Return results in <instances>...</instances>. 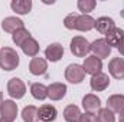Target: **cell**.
I'll use <instances>...</instances> for the list:
<instances>
[{
    "instance_id": "obj_24",
    "label": "cell",
    "mask_w": 124,
    "mask_h": 122,
    "mask_svg": "<svg viewBox=\"0 0 124 122\" xmlns=\"http://www.w3.org/2000/svg\"><path fill=\"white\" fill-rule=\"evenodd\" d=\"M22 119L23 122H38L39 116H38V108L33 105H28L23 108L22 111Z\"/></svg>"
},
{
    "instance_id": "obj_4",
    "label": "cell",
    "mask_w": 124,
    "mask_h": 122,
    "mask_svg": "<svg viewBox=\"0 0 124 122\" xmlns=\"http://www.w3.org/2000/svg\"><path fill=\"white\" fill-rule=\"evenodd\" d=\"M7 93L13 99H22L26 93V85L19 78H12L7 82Z\"/></svg>"
},
{
    "instance_id": "obj_27",
    "label": "cell",
    "mask_w": 124,
    "mask_h": 122,
    "mask_svg": "<svg viewBox=\"0 0 124 122\" xmlns=\"http://www.w3.org/2000/svg\"><path fill=\"white\" fill-rule=\"evenodd\" d=\"M79 12H82V14H88L90 12H93L97 6V1L95 0H78L77 3Z\"/></svg>"
},
{
    "instance_id": "obj_6",
    "label": "cell",
    "mask_w": 124,
    "mask_h": 122,
    "mask_svg": "<svg viewBox=\"0 0 124 122\" xmlns=\"http://www.w3.org/2000/svg\"><path fill=\"white\" fill-rule=\"evenodd\" d=\"M90 86L95 92L105 91L110 86V78H108V75L107 73H102V72L94 75L93 78H91V81H90Z\"/></svg>"
},
{
    "instance_id": "obj_5",
    "label": "cell",
    "mask_w": 124,
    "mask_h": 122,
    "mask_svg": "<svg viewBox=\"0 0 124 122\" xmlns=\"http://www.w3.org/2000/svg\"><path fill=\"white\" fill-rule=\"evenodd\" d=\"M91 52L98 59H105L111 55V47L105 42V39H97L91 43Z\"/></svg>"
},
{
    "instance_id": "obj_22",
    "label": "cell",
    "mask_w": 124,
    "mask_h": 122,
    "mask_svg": "<svg viewBox=\"0 0 124 122\" xmlns=\"http://www.w3.org/2000/svg\"><path fill=\"white\" fill-rule=\"evenodd\" d=\"M22 50L26 56H31V58H35L39 52V43L33 39V37H29L23 45H22Z\"/></svg>"
},
{
    "instance_id": "obj_12",
    "label": "cell",
    "mask_w": 124,
    "mask_h": 122,
    "mask_svg": "<svg viewBox=\"0 0 124 122\" xmlns=\"http://www.w3.org/2000/svg\"><path fill=\"white\" fill-rule=\"evenodd\" d=\"M0 114H1V118L15 121L16 116H17V105H16L12 99H6V101L3 102V105H1Z\"/></svg>"
},
{
    "instance_id": "obj_29",
    "label": "cell",
    "mask_w": 124,
    "mask_h": 122,
    "mask_svg": "<svg viewBox=\"0 0 124 122\" xmlns=\"http://www.w3.org/2000/svg\"><path fill=\"white\" fill-rule=\"evenodd\" d=\"M79 122H98V121H97V116H95L94 114H91V112H85V114L81 115Z\"/></svg>"
},
{
    "instance_id": "obj_1",
    "label": "cell",
    "mask_w": 124,
    "mask_h": 122,
    "mask_svg": "<svg viewBox=\"0 0 124 122\" xmlns=\"http://www.w3.org/2000/svg\"><path fill=\"white\" fill-rule=\"evenodd\" d=\"M19 66V55L12 47H1L0 49V68L3 70H15Z\"/></svg>"
},
{
    "instance_id": "obj_21",
    "label": "cell",
    "mask_w": 124,
    "mask_h": 122,
    "mask_svg": "<svg viewBox=\"0 0 124 122\" xmlns=\"http://www.w3.org/2000/svg\"><path fill=\"white\" fill-rule=\"evenodd\" d=\"M81 115V109L77 105H68L63 109V118L66 122H79Z\"/></svg>"
},
{
    "instance_id": "obj_10",
    "label": "cell",
    "mask_w": 124,
    "mask_h": 122,
    "mask_svg": "<svg viewBox=\"0 0 124 122\" xmlns=\"http://www.w3.org/2000/svg\"><path fill=\"white\" fill-rule=\"evenodd\" d=\"M82 108L85 109V112L94 114V112L101 109V101H100V98L97 95L88 93V95H85L82 98Z\"/></svg>"
},
{
    "instance_id": "obj_11",
    "label": "cell",
    "mask_w": 124,
    "mask_h": 122,
    "mask_svg": "<svg viewBox=\"0 0 124 122\" xmlns=\"http://www.w3.org/2000/svg\"><path fill=\"white\" fill-rule=\"evenodd\" d=\"M56 115H58V111L54 105H42L38 109L39 121L42 122H54L56 119Z\"/></svg>"
},
{
    "instance_id": "obj_8",
    "label": "cell",
    "mask_w": 124,
    "mask_h": 122,
    "mask_svg": "<svg viewBox=\"0 0 124 122\" xmlns=\"http://www.w3.org/2000/svg\"><path fill=\"white\" fill-rule=\"evenodd\" d=\"M95 27V19H93L90 14H77L75 20V30L79 32H90Z\"/></svg>"
},
{
    "instance_id": "obj_16",
    "label": "cell",
    "mask_w": 124,
    "mask_h": 122,
    "mask_svg": "<svg viewBox=\"0 0 124 122\" xmlns=\"http://www.w3.org/2000/svg\"><path fill=\"white\" fill-rule=\"evenodd\" d=\"M1 27L4 32H9V33H15L19 29H23V22L19 19V17H15V16H9L6 19H3L1 22Z\"/></svg>"
},
{
    "instance_id": "obj_18",
    "label": "cell",
    "mask_w": 124,
    "mask_h": 122,
    "mask_svg": "<svg viewBox=\"0 0 124 122\" xmlns=\"http://www.w3.org/2000/svg\"><path fill=\"white\" fill-rule=\"evenodd\" d=\"M107 108L116 114L124 112V95H111L107 99Z\"/></svg>"
},
{
    "instance_id": "obj_30",
    "label": "cell",
    "mask_w": 124,
    "mask_h": 122,
    "mask_svg": "<svg viewBox=\"0 0 124 122\" xmlns=\"http://www.w3.org/2000/svg\"><path fill=\"white\" fill-rule=\"evenodd\" d=\"M117 49H118L120 55H123V56H124V39H123V42H121V43L118 45V47H117Z\"/></svg>"
},
{
    "instance_id": "obj_25",
    "label": "cell",
    "mask_w": 124,
    "mask_h": 122,
    "mask_svg": "<svg viewBox=\"0 0 124 122\" xmlns=\"http://www.w3.org/2000/svg\"><path fill=\"white\" fill-rule=\"evenodd\" d=\"M29 37H32L31 33H29V30H26L25 27L16 30L15 33H12V39H13L15 45H16V46H20V47H22V45H23Z\"/></svg>"
},
{
    "instance_id": "obj_14",
    "label": "cell",
    "mask_w": 124,
    "mask_h": 122,
    "mask_svg": "<svg viewBox=\"0 0 124 122\" xmlns=\"http://www.w3.org/2000/svg\"><path fill=\"white\" fill-rule=\"evenodd\" d=\"M45 56L46 59L51 62H58L63 56V46L61 43H51L46 49H45Z\"/></svg>"
},
{
    "instance_id": "obj_7",
    "label": "cell",
    "mask_w": 124,
    "mask_h": 122,
    "mask_svg": "<svg viewBox=\"0 0 124 122\" xmlns=\"http://www.w3.org/2000/svg\"><path fill=\"white\" fill-rule=\"evenodd\" d=\"M82 68H84L85 73L94 76V75H97V73L101 72V69H102V62H101V59H98L97 56L93 55V56H88V58L84 59Z\"/></svg>"
},
{
    "instance_id": "obj_31",
    "label": "cell",
    "mask_w": 124,
    "mask_h": 122,
    "mask_svg": "<svg viewBox=\"0 0 124 122\" xmlns=\"http://www.w3.org/2000/svg\"><path fill=\"white\" fill-rule=\"evenodd\" d=\"M3 102H4V101H3V93L0 92V109H1V105H3Z\"/></svg>"
},
{
    "instance_id": "obj_32",
    "label": "cell",
    "mask_w": 124,
    "mask_h": 122,
    "mask_svg": "<svg viewBox=\"0 0 124 122\" xmlns=\"http://www.w3.org/2000/svg\"><path fill=\"white\" fill-rule=\"evenodd\" d=\"M118 122H124V112L120 114V119H118Z\"/></svg>"
},
{
    "instance_id": "obj_9",
    "label": "cell",
    "mask_w": 124,
    "mask_h": 122,
    "mask_svg": "<svg viewBox=\"0 0 124 122\" xmlns=\"http://www.w3.org/2000/svg\"><path fill=\"white\" fill-rule=\"evenodd\" d=\"M108 70L114 79H124V59L123 58H113L108 63Z\"/></svg>"
},
{
    "instance_id": "obj_20",
    "label": "cell",
    "mask_w": 124,
    "mask_h": 122,
    "mask_svg": "<svg viewBox=\"0 0 124 122\" xmlns=\"http://www.w3.org/2000/svg\"><path fill=\"white\" fill-rule=\"evenodd\" d=\"M10 7L16 14H28L32 9V1L31 0H13L10 3Z\"/></svg>"
},
{
    "instance_id": "obj_17",
    "label": "cell",
    "mask_w": 124,
    "mask_h": 122,
    "mask_svg": "<svg viewBox=\"0 0 124 122\" xmlns=\"http://www.w3.org/2000/svg\"><path fill=\"white\" fill-rule=\"evenodd\" d=\"M124 39V30L120 27H114L113 30H110L105 34V42L110 45V47L113 49V46L118 47V45L123 42Z\"/></svg>"
},
{
    "instance_id": "obj_28",
    "label": "cell",
    "mask_w": 124,
    "mask_h": 122,
    "mask_svg": "<svg viewBox=\"0 0 124 122\" xmlns=\"http://www.w3.org/2000/svg\"><path fill=\"white\" fill-rule=\"evenodd\" d=\"M75 20H77V14L71 13L63 19V26L69 30H75Z\"/></svg>"
},
{
    "instance_id": "obj_33",
    "label": "cell",
    "mask_w": 124,
    "mask_h": 122,
    "mask_svg": "<svg viewBox=\"0 0 124 122\" xmlns=\"http://www.w3.org/2000/svg\"><path fill=\"white\" fill-rule=\"evenodd\" d=\"M0 122H13V121H10V119H6V118H0Z\"/></svg>"
},
{
    "instance_id": "obj_34",
    "label": "cell",
    "mask_w": 124,
    "mask_h": 122,
    "mask_svg": "<svg viewBox=\"0 0 124 122\" xmlns=\"http://www.w3.org/2000/svg\"><path fill=\"white\" fill-rule=\"evenodd\" d=\"M121 16H124V7H123V12H121Z\"/></svg>"
},
{
    "instance_id": "obj_3",
    "label": "cell",
    "mask_w": 124,
    "mask_h": 122,
    "mask_svg": "<svg viewBox=\"0 0 124 122\" xmlns=\"http://www.w3.org/2000/svg\"><path fill=\"white\" fill-rule=\"evenodd\" d=\"M85 70L82 68V65H78V63H71L66 66L65 69V79L69 82V83H74V85H78L84 81L85 78Z\"/></svg>"
},
{
    "instance_id": "obj_13",
    "label": "cell",
    "mask_w": 124,
    "mask_h": 122,
    "mask_svg": "<svg viewBox=\"0 0 124 122\" xmlns=\"http://www.w3.org/2000/svg\"><path fill=\"white\" fill-rule=\"evenodd\" d=\"M29 70H31L32 75L35 76H40V75H45L46 70H48V62L45 61L43 58H32L31 63H29Z\"/></svg>"
},
{
    "instance_id": "obj_26",
    "label": "cell",
    "mask_w": 124,
    "mask_h": 122,
    "mask_svg": "<svg viewBox=\"0 0 124 122\" xmlns=\"http://www.w3.org/2000/svg\"><path fill=\"white\" fill-rule=\"evenodd\" d=\"M97 121L98 122H116V115L111 109L108 108H101L97 114Z\"/></svg>"
},
{
    "instance_id": "obj_15",
    "label": "cell",
    "mask_w": 124,
    "mask_h": 122,
    "mask_svg": "<svg viewBox=\"0 0 124 122\" xmlns=\"http://www.w3.org/2000/svg\"><path fill=\"white\" fill-rule=\"evenodd\" d=\"M66 93V85L61 82H55L51 83L48 86V98H51L52 101H61Z\"/></svg>"
},
{
    "instance_id": "obj_2",
    "label": "cell",
    "mask_w": 124,
    "mask_h": 122,
    "mask_svg": "<svg viewBox=\"0 0 124 122\" xmlns=\"http://www.w3.org/2000/svg\"><path fill=\"white\" fill-rule=\"evenodd\" d=\"M71 52L77 58H85L91 52V43L82 36H75L71 40Z\"/></svg>"
},
{
    "instance_id": "obj_23",
    "label": "cell",
    "mask_w": 124,
    "mask_h": 122,
    "mask_svg": "<svg viewBox=\"0 0 124 122\" xmlns=\"http://www.w3.org/2000/svg\"><path fill=\"white\" fill-rule=\"evenodd\" d=\"M31 93L32 96L38 101H45L48 98V86L43 83H32L31 85Z\"/></svg>"
},
{
    "instance_id": "obj_19",
    "label": "cell",
    "mask_w": 124,
    "mask_h": 122,
    "mask_svg": "<svg viewBox=\"0 0 124 122\" xmlns=\"http://www.w3.org/2000/svg\"><path fill=\"white\" fill-rule=\"evenodd\" d=\"M116 27V23L111 17H107V16H101L95 20V29L102 33V34H107L110 30H113Z\"/></svg>"
}]
</instances>
